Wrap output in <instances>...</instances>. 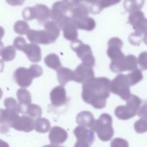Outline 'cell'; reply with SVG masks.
I'll return each instance as SVG.
<instances>
[{
	"label": "cell",
	"mask_w": 147,
	"mask_h": 147,
	"mask_svg": "<svg viewBox=\"0 0 147 147\" xmlns=\"http://www.w3.org/2000/svg\"><path fill=\"white\" fill-rule=\"evenodd\" d=\"M130 86L126 75L120 74L111 81L110 91L127 101L132 95Z\"/></svg>",
	"instance_id": "obj_6"
},
{
	"label": "cell",
	"mask_w": 147,
	"mask_h": 147,
	"mask_svg": "<svg viewBox=\"0 0 147 147\" xmlns=\"http://www.w3.org/2000/svg\"><path fill=\"white\" fill-rule=\"evenodd\" d=\"M62 147H64V146H62Z\"/></svg>",
	"instance_id": "obj_52"
},
{
	"label": "cell",
	"mask_w": 147,
	"mask_h": 147,
	"mask_svg": "<svg viewBox=\"0 0 147 147\" xmlns=\"http://www.w3.org/2000/svg\"><path fill=\"white\" fill-rule=\"evenodd\" d=\"M74 134L77 140H82L86 141L92 145L95 140V134L91 129L82 126L76 127L73 131Z\"/></svg>",
	"instance_id": "obj_17"
},
{
	"label": "cell",
	"mask_w": 147,
	"mask_h": 147,
	"mask_svg": "<svg viewBox=\"0 0 147 147\" xmlns=\"http://www.w3.org/2000/svg\"><path fill=\"white\" fill-rule=\"evenodd\" d=\"M22 51L26 55L28 59L32 63H38L42 58L41 49L36 44L33 43L27 44Z\"/></svg>",
	"instance_id": "obj_16"
},
{
	"label": "cell",
	"mask_w": 147,
	"mask_h": 147,
	"mask_svg": "<svg viewBox=\"0 0 147 147\" xmlns=\"http://www.w3.org/2000/svg\"><path fill=\"white\" fill-rule=\"evenodd\" d=\"M3 94V92L1 88H0V99L2 97Z\"/></svg>",
	"instance_id": "obj_51"
},
{
	"label": "cell",
	"mask_w": 147,
	"mask_h": 147,
	"mask_svg": "<svg viewBox=\"0 0 147 147\" xmlns=\"http://www.w3.org/2000/svg\"><path fill=\"white\" fill-rule=\"evenodd\" d=\"M126 76L130 86H133L140 82L143 78L142 71L138 68L132 71L131 73L128 74Z\"/></svg>",
	"instance_id": "obj_29"
},
{
	"label": "cell",
	"mask_w": 147,
	"mask_h": 147,
	"mask_svg": "<svg viewBox=\"0 0 147 147\" xmlns=\"http://www.w3.org/2000/svg\"><path fill=\"white\" fill-rule=\"evenodd\" d=\"M68 137L66 130L58 126L53 127L49 133V140L54 145H62L67 140Z\"/></svg>",
	"instance_id": "obj_15"
},
{
	"label": "cell",
	"mask_w": 147,
	"mask_h": 147,
	"mask_svg": "<svg viewBox=\"0 0 147 147\" xmlns=\"http://www.w3.org/2000/svg\"><path fill=\"white\" fill-rule=\"evenodd\" d=\"M50 99L53 106L59 107L67 103L68 98L66 90L63 86H58L54 87L50 94Z\"/></svg>",
	"instance_id": "obj_13"
},
{
	"label": "cell",
	"mask_w": 147,
	"mask_h": 147,
	"mask_svg": "<svg viewBox=\"0 0 147 147\" xmlns=\"http://www.w3.org/2000/svg\"><path fill=\"white\" fill-rule=\"evenodd\" d=\"M35 19L40 24H45L51 17V10L47 6L37 4L33 7Z\"/></svg>",
	"instance_id": "obj_18"
},
{
	"label": "cell",
	"mask_w": 147,
	"mask_h": 147,
	"mask_svg": "<svg viewBox=\"0 0 147 147\" xmlns=\"http://www.w3.org/2000/svg\"><path fill=\"white\" fill-rule=\"evenodd\" d=\"M34 119L27 115L19 116L11 127L17 131L29 133L34 129Z\"/></svg>",
	"instance_id": "obj_14"
},
{
	"label": "cell",
	"mask_w": 147,
	"mask_h": 147,
	"mask_svg": "<svg viewBox=\"0 0 147 147\" xmlns=\"http://www.w3.org/2000/svg\"><path fill=\"white\" fill-rule=\"evenodd\" d=\"M42 147H62V146H59L57 145H54V144H51V145H46Z\"/></svg>",
	"instance_id": "obj_49"
},
{
	"label": "cell",
	"mask_w": 147,
	"mask_h": 147,
	"mask_svg": "<svg viewBox=\"0 0 147 147\" xmlns=\"http://www.w3.org/2000/svg\"><path fill=\"white\" fill-rule=\"evenodd\" d=\"M15 32L19 35L27 34L29 29V26L27 22L22 20H19L15 23L13 27Z\"/></svg>",
	"instance_id": "obj_32"
},
{
	"label": "cell",
	"mask_w": 147,
	"mask_h": 147,
	"mask_svg": "<svg viewBox=\"0 0 147 147\" xmlns=\"http://www.w3.org/2000/svg\"><path fill=\"white\" fill-rule=\"evenodd\" d=\"M71 47L83 63L92 67L95 65V58L90 45L77 39L71 41Z\"/></svg>",
	"instance_id": "obj_7"
},
{
	"label": "cell",
	"mask_w": 147,
	"mask_h": 147,
	"mask_svg": "<svg viewBox=\"0 0 147 147\" xmlns=\"http://www.w3.org/2000/svg\"><path fill=\"white\" fill-rule=\"evenodd\" d=\"M4 48V46H3V44L1 41H0V56H1V53L2 50Z\"/></svg>",
	"instance_id": "obj_48"
},
{
	"label": "cell",
	"mask_w": 147,
	"mask_h": 147,
	"mask_svg": "<svg viewBox=\"0 0 147 147\" xmlns=\"http://www.w3.org/2000/svg\"><path fill=\"white\" fill-rule=\"evenodd\" d=\"M51 127V123L46 118L39 117L35 121L34 129L38 133L41 134L47 133Z\"/></svg>",
	"instance_id": "obj_27"
},
{
	"label": "cell",
	"mask_w": 147,
	"mask_h": 147,
	"mask_svg": "<svg viewBox=\"0 0 147 147\" xmlns=\"http://www.w3.org/2000/svg\"><path fill=\"white\" fill-rule=\"evenodd\" d=\"M25 1V0H6V2L9 4L13 6L22 5Z\"/></svg>",
	"instance_id": "obj_44"
},
{
	"label": "cell",
	"mask_w": 147,
	"mask_h": 147,
	"mask_svg": "<svg viewBox=\"0 0 147 147\" xmlns=\"http://www.w3.org/2000/svg\"><path fill=\"white\" fill-rule=\"evenodd\" d=\"M90 13L89 7L83 3H80L72 9V19H80L88 17Z\"/></svg>",
	"instance_id": "obj_28"
},
{
	"label": "cell",
	"mask_w": 147,
	"mask_h": 147,
	"mask_svg": "<svg viewBox=\"0 0 147 147\" xmlns=\"http://www.w3.org/2000/svg\"><path fill=\"white\" fill-rule=\"evenodd\" d=\"M19 116V113L16 111L0 109V133H7Z\"/></svg>",
	"instance_id": "obj_10"
},
{
	"label": "cell",
	"mask_w": 147,
	"mask_h": 147,
	"mask_svg": "<svg viewBox=\"0 0 147 147\" xmlns=\"http://www.w3.org/2000/svg\"><path fill=\"white\" fill-rule=\"evenodd\" d=\"M142 103V101L138 96L131 95L127 101L126 105H120L115 111L116 116L121 120H128L134 117Z\"/></svg>",
	"instance_id": "obj_5"
},
{
	"label": "cell",
	"mask_w": 147,
	"mask_h": 147,
	"mask_svg": "<svg viewBox=\"0 0 147 147\" xmlns=\"http://www.w3.org/2000/svg\"><path fill=\"white\" fill-rule=\"evenodd\" d=\"M121 0H98V13H99L103 9L119 3Z\"/></svg>",
	"instance_id": "obj_35"
},
{
	"label": "cell",
	"mask_w": 147,
	"mask_h": 147,
	"mask_svg": "<svg viewBox=\"0 0 147 147\" xmlns=\"http://www.w3.org/2000/svg\"><path fill=\"white\" fill-rule=\"evenodd\" d=\"M27 45L26 41L23 37H17L13 41L14 47L18 51H23Z\"/></svg>",
	"instance_id": "obj_37"
},
{
	"label": "cell",
	"mask_w": 147,
	"mask_h": 147,
	"mask_svg": "<svg viewBox=\"0 0 147 147\" xmlns=\"http://www.w3.org/2000/svg\"><path fill=\"white\" fill-rule=\"evenodd\" d=\"M134 128L138 134H142L147 132V118H141L136 121Z\"/></svg>",
	"instance_id": "obj_34"
},
{
	"label": "cell",
	"mask_w": 147,
	"mask_h": 147,
	"mask_svg": "<svg viewBox=\"0 0 147 147\" xmlns=\"http://www.w3.org/2000/svg\"><path fill=\"white\" fill-rule=\"evenodd\" d=\"M145 2V0H124L123 6L126 11L132 13L140 10Z\"/></svg>",
	"instance_id": "obj_25"
},
{
	"label": "cell",
	"mask_w": 147,
	"mask_h": 147,
	"mask_svg": "<svg viewBox=\"0 0 147 147\" xmlns=\"http://www.w3.org/2000/svg\"><path fill=\"white\" fill-rule=\"evenodd\" d=\"M23 19L26 21H30L35 19L33 7L26 8L22 12Z\"/></svg>",
	"instance_id": "obj_40"
},
{
	"label": "cell",
	"mask_w": 147,
	"mask_h": 147,
	"mask_svg": "<svg viewBox=\"0 0 147 147\" xmlns=\"http://www.w3.org/2000/svg\"><path fill=\"white\" fill-rule=\"evenodd\" d=\"M138 62L136 57L130 54L122 58L111 60L110 68L112 72L120 73L123 71H133L137 69Z\"/></svg>",
	"instance_id": "obj_8"
},
{
	"label": "cell",
	"mask_w": 147,
	"mask_h": 147,
	"mask_svg": "<svg viewBox=\"0 0 147 147\" xmlns=\"http://www.w3.org/2000/svg\"><path fill=\"white\" fill-rule=\"evenodd\" d=\"M4 64L2 60L0 59V73L3 72L4 69Z\"/></svg>",
	"instance_id": "obj_47"
},
{
	"label": "cell",
	"mask_w": 147,
	"mask_h": 147,
	"mask_svg": "<svg viewBox=\"0 0 147 147\" xmlns=\"http://www.w3.org/2000/svg\"><path fill=\"white\" fill-rule=\"evenodd\" d=\"M91 145L86 141L82 140H77L74 147H90Z\"/></svg>",
	"instance_id": "obj_43"
},
{
	"label": "cell",
	"mask_w": 147,
	"mask_h": 147,
	"mask_svg": "<svg viewBox=\"0 0 147 147\" xmlns=\"http://www.w3.org/2000/svg\"><path fill=\"white\" fill-rule=\"evenodd\" d=\"M44 61L47 67L56 71L63 67L59 57L55 53H51L47 55L45 58Z\"/></svg>",
	"instance_id": "obj_26"
},
{
	"label": "cell",
	"mask_w": 147,
	"mask_h": 147,
	"mask_svg": "<svg viewBox=\"0 0 147 147\" xmlns=\"http://www.w3.org/2000/svg\"><path fill=\"white\" fill-rule=\"evenodd\" d=\"M95 119L93 114L89 111H82L77 115L76 122L79 126L90 129Z\"/></svg>",
	"instance_id": "obj_21"
},
{
	"label": "cell",
	"mask_w": 147,
	"mask_h": 147,
	"mask_svg": "<svg viewBox=\"0 0 147 147\" xmlns=\"http://www.w3.org/2000/svg\"><path fill=\"white\" fill-rule=\"evenodd\" d=\"M94 77L92 67L84 63L79 65L74 71L73 81L83 84Z\"/></svg>",
	"instance_id": "obj_11"
},
{
	"label": "cell",
	"mask_w": 147,
	"mask_h": 147,
	"mask_svg": "<svg viewBox=\"0 0 147 147\" xmlns=\"http://www.w3.org/2000/svg\"><path fill=\"white\" fill-rule=\"evenodd\" d=\"M3 104L6 109L16 111L20 114V105L16 100L13 98H7L4 100Z\"/></svg>",
	"instance_id": "obj_33"
},
{
	"label": "cell",
	"mask_w": 147,
	"mask_h": 147,
	"mask_svg": "<svg viewBox=\"0 0 147 147\" xmlns=\"http://www.w3.org/2000/svg\"><path fill=\"white\" fill-rule=\"evenodd\" d=\"M16 96L20 105V114H22L24 109L32 102V96L26 89H19L16 92Z\"/></svg>",
	"instance_id": "obj_20"
},
{
	"label": "cell",
	"mask_w": 147,
	"mask_h": 147,
	"mask_svg": "<svg viewBox=\"0 0 147 147\" xmlns=\"http://www.w3.org/2000/svg\"><path fill=\"white\" fill-rule=\"evenodd\" d=\"M27 38L33 44L46 45L55 42L57 38L47 29L44 30L30 29L27 33Z\"/></svg>",
	"instance_id": "obj_9"
},
{
	"label": "cell",
	"mask_w": 147,
	"mask_h": 147,
	"mask_svg": "<svg viewBox=\"0 0 147 147\" xmlns=\"http://www.w3.org/2000/svg\"><path fill=\"white\" fill-rule=\"evenodd\" d=\"M72 9L73 8L63 1L56 2L53 5L51 10V17L61 30L65 24L72 20Z\"/></svg>",
	"instance_id": "obj_4"
},
{
	"label": "cell",
	"mask_w": 147,
	"mask_h": 147,
	"mask_svg": "<svg viewBox=\"0 0 147 147\" xmlns=\"http://www.w3.org/2000/svg\"><path fill=\"white\" fill-rule=\"evenodd\" d=\"M43 69L37 64H33L29 69L19 67L13 73V79L16 83L22 88L29 87L34 78L40 77L43 74Z\"/></svg>",
	"instance_id": "obj_2"
},
{
	"label": "cell",
	"mask_w": 147,
	"mask_h": 147,
	"mask_svg": "<svg viewBox=\"0 0 147 147\" xmlns=\"http://www.w3.org/2000/svg\"><path fill=\"white\" fill-rule=\"evenodd\" d=\"M0 147H9L7 142L0 139Z\"/></svg>",
	"instance_id": "obj_45"
},
{
	"label": "cell",
	"mask_w": 147,
	"mask_h": 147,
	"mask_svg": "<svg viewBox=\"0 0 147 147\" xmlns=\"http://www.w3.org/2000/svg\"><path fill=\"white\" fill-rule=\"evenodd\" d=\"M143 40L145 44L147 45V33L144 35L143 38Z\"/></svg>",
	"instance_id": "obj_50"
},
{
	"label": "cell",
	"mask_w": 147,
	"mask_h": 147,
	"mask_svg": "<svg viewBox=\"0 0 147 147\" xmlns=\"http://www.w3.org/2000/svg\"><path fill=\"white\" fill-rule=\"evenodd\" d=\"M108 45L107 54L111 60H116L125 57L121 51L123 42L119 38H111L108 41Z\"/></svg>",
	"instance_id": "obj_12"
},
{
	"label": "cell",
	"mask_w": 147,
	"mask_h": 147,
	"mask_svg": "<svg viewBox=\"0 0 147 147\" xmlns=\"http://www.w3.org/2000/svg\"><path fill=\"white\" fill-rule=\"evenodd\" d=\"M110 147H129L126 140L120 138H115L111 142Z\"/></svg>",
	"instance_id": "obj_39"
},
{
	"label": "cell",
	"mask_w": 147,
	"mask_h": 147,
	"mask_svg": "<svg viewBox=\"0 0 147 147\" xmlns=\"http://www.w3.org/2000/svg\"><path fill=\"white\" fill-rule=\"evenodd\" d=\"M112 121L110 115L103 113L98 119L95 120L90 129L96 133L98 137L102 141H109L114 135Z\"/></svg>",
	"instance_id": "obj_3"
},
{
	"label": "cell",
	"mask_w": 147,
	"mask_h": 147,
	"mask_svg": "<svg viewBox=\"0 0 147 147\" xmlns=\"http://www.w3.org/2000/svg\"><path fill=\"white\" fill-rule=\"evenodd\" d=\"M57 76L59 84L64 86L69 81H73L74 71L69 68L62 67L57 71Z\"/></svg>",
	"instance_id": "obj_22"
},
{
	"label": "cell",
	"mask_w": 147,
	"mask_h": 147,
	"mask_svg": "<svg viewBox=\"0 0 147 147\" xmlns=\"http://www.w3.org/2000/svg\"><path fill=\"white\" fill-rule=\"evenodd\" d=\"M135 30L134 33L142 38V35L147 33V19L145 17L141 19L133 26Z\"/></svg>",
	"instance_id": "obj_30"
},
{
	"label": "cell",
	"mask_w": 147,
	"mask_h": 147,
	"mask_svg": "<svg viewBox=\"0 0 147 147\" xmlns=\"http://www.w3.org/2000/svg\"><path fill=\"white\" fill-rule=\"evenodd\" d=\"M77 29V28L71 21L65 24L61 30H63L64 37L66 39L73 41L78 39V32Z\"/></svg>",
	"instance_id": "obj_23"
},
{
	"label": "cell",
	"mask_w": 147,
	"mask_h": 147,
	"mask_svg": "<svg viewBox=\"0 0 147 147\" xmlns=\"http://www.w3.org/2000/svg\"><path fill=\"white\" fill-rule=\"evenodd\" d=\"M84 1V0H63L65 4L72 8L78 6Z\"/></svg>",
	"instance_id": "obj_42"
},
{
	"label": "cell",
	"mask_w": 147,
	"mask_h": 147,
	"mask_svg": "<svg viewBox=\"0 0 147 147\" xmlns=\"http://www.w3.org/2000/svg\"><path fill=\"white\" fill-rule=\"evenodd\" d=\"M137 115L141 118H147V100L142 103L137 111Z\"/></svg>",
	"instance_id": "obj_41"
},
{
	"label": "cell",
	"mask_w": 147,
	"mask_h": 147,
	"mask_svg": "<svg viewBox=\"0 0 147 147\" xmlns=\"http://www.w3.org/2000/svg\"><path fill=\"white\" fill-rule=\"evenodd\" d=\"M137 62L142 70H147V52H142L140 54Z\"/></svg>",
	"instance_id": "obj_38"
},
{
	"label": "cell",
	"mask_w": 147,
	"mask_h": 147,
	"mask_svg": "<svg viewBox=\"0 0 147 147\" xmlns=\"http://www.w3.org/2000/svg\"><path fill=\"white\" fill-rule=\"evenodd\" d=\"M2 60L4 62H10L14 59L16 52L13 46H8L4 47L1 54Z\"/></svg>",
	"instance_id": "obj_31"
},
{
	"label": "cell",
	"mask_w": 147,
	"mask_h": 147,
	"mask_svg": "<svg viewBox=\"0 0 147 147\" xmlns=\"http://www.w3.org/2000/svg\"><path fill=\"white\" fill-rule=\"evenodd\" d=\"M144 17H145V15L142 11L140 10L135 11L133 13H130L129 16V22L130 23V25L133 26L141 19Z\"/></svg>",
	"instance_id": "obj_36"
},
{
	"label": "cell",
	"mask_w": 147,
	"mask_h": 147,
	"mask_svg": "<svg viewBox=\"0 0 147 147\" xmlns=\"http://www.w3.org/2000/svg\"><path fill=\"white\" fill-rule=\"evenodd\" d=\"M42 113V109L40 106L31 103L25 108L22 115L30 117L34 120L40 117Z\"/></svg>",
	"instance_id": "obj_24"
},
{
	"label": "cell",
	"mask_w": 147,
	"mask_h": 147,
	"mask_svg": "<svg viewBox=\"0 0 147 147\" xmlns=\"http://www.w3.org/2000/svg\"><path fill=\"white\" fill-rule=\"evenodd\" d=\"M71 22L77 29L92 31L96 27V22L91 17H86L80 19H72Z\"/></svg>",
	"instance_id": "obj_19"
},
{
	"label": "cell",
	"mask_w": 147,
	"mask_h": 147,
	"mask_svg": "<svg viewBox=\"0 0 147 147\" xmlns=\"http://www.w3.org/2000/svg\"><path fill=\"white\" fill-rule=\"evenodd\" d=\"M5 34L4 29L2 27L0 26V41L1 39L3 38Z\"/></svg>",
	"instance_id": "obj_46"
},
{
	"label": "cell",
	"mask_w": 147,
	"mask_h": 147,
	"mask_svg": "<svg viewBox=\"0 0 147 147\" xmlns=\"http://www.w3.org/2000/svg\"><path fill=\"white\" fill-rule=\"evenodd\" d=\"M110 80L106 77L94 78L88 80L82 86L83 101L95 109H104L110 95Z\"/></svg>",
	"instance_id": "obj_1"
}]
</instances>
